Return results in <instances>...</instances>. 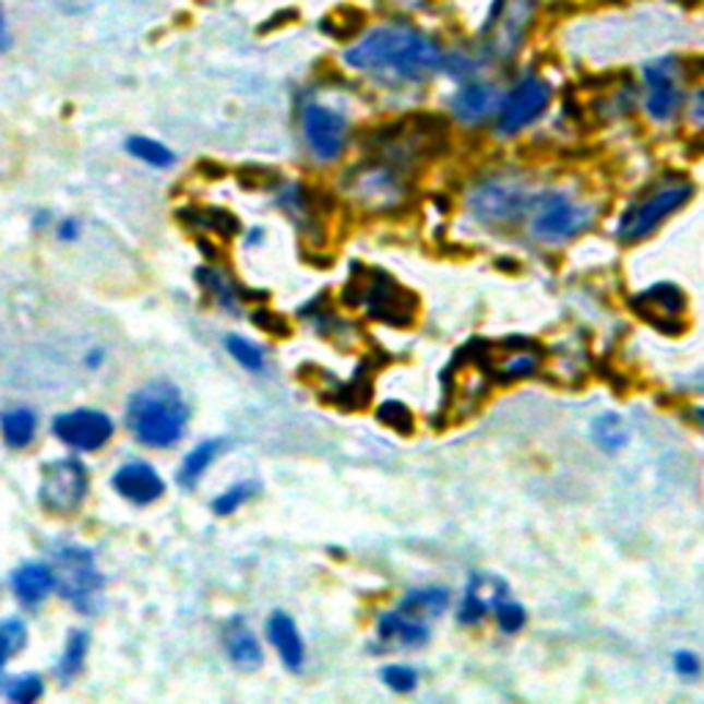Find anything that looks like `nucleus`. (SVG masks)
<instances>
[{"mask_svg": "<svg viewBox=\"0 0 704 704\" xmlns=\"http://www.w3.org/2000/svg\"><path fill=\"white\" fill-rule=\"evenodd\" d=\"M501 99H504V94L499 92V86H490V83L481 81H468L454 92L449 108H452L454 119L463 121V124H481L485 119L496 116Z\"/></svg>", "mask_w": 704, "mask_h": 704, "instance_id": "nucleus-18", "label": "nucleus"}, {"mask_svg": "<svg viewBox=\"0 0 704 704\" xmlns=\"http://www.w3.org/2000/svg\"><path fill=\"white\" fill-rule=\"evenodd\" d=\"M633 311L664 333H680L685 327V295L677 284H655L633 298Z\"/></svg>", "mask_w": 704, "mask_h": 704, "instance_id": "nucleus-12", "label": "nucleus"}, {"mask_svg": "<svg viewBox=\"0 0 704 704\" xmlns=\"http://www.w3.org/2000/svg\"><path fill=\"white\" fill-rule=\"evenodd\" d=\"M0 691L7 693L9 702L31 704L45 693V682H41L39 675H23V677H12V680H3V688H0Z\"/></svg>", "mask_w": 704, "mask_h": 704, "instance_id": "nucleus-33", "label": "nucleus"}, {"mask_svg": "<svg viewBox=\"0 0 704 704\" xmlns=\"http://www.w3.org/2000/svg\"><path fill=\"white\" fill-rule=\"evenodd\" d=\"M470 213L487 226H506L521 220L532 210V195L517 179L490 177L470 193Z\"/></svg>", "mask_w": 704, "mask_h": 704, "instance_id": "nucleus-6", "label": "nucleus"}, {"mask_svg": "<svg viewBox=\"0 0 704 704\" xmlns=\"http://www.w3.org/2000/svg\"><path fill=\"white\" fill-rule=\"evenodd\" d=\"M77 235H81V226H77V220H72V218L61 220V226H58V240L72 242V240H77Z\"/></svg>", "mask_w": 704, "mask_h": 704, "instance_id": "nucleus-39", "label": "nucleus"}, {"mask_svg": "<svg viewBox=\"0 0 704 704\" xmlns=\"http://www.w3.org/2000/svg\"><path fill=\"white\" fill-rule=\"evenodd\" d=\"M534 372H537V358L526 356V353H517V356H512L510 361L504 363V369H501V380L532 378Z\"/></svg>", "mask_w": 704, "mask_h": 704, "instance_id": "nucleus-36", "label": "nucleus"}, {"mask_svg": "<svg viewBox=\"0 0 704 704\" xmlns=\"http://www.w3.org/2000/svg\"><path fill=\"white\" fill-rule=\"evenodd\" d=\"M693 199V184L688 179H664L653 190L636 199L619 218L617 237L622 242H639L653 235L666 218L680 213L682 206Z\"/></svg>", "mask_w": 704, "mask_h": 704, "instance_id": "nucleus-4", "label": "nucleus"}, {"mask_svg": "<svg viewBox=\"0 0 704 704\" xmlns=\"http://www.w3.org/2000/svg\"><path fill=\"white\" fill-rule=\"evenodd\" d=\"M550 86L537 75H528L501 99L496 110V132L501 138H512L539 119L550 105Z\"/></svg>", "mask_w": 704, "mask_h": 704, "instance_id": "nucleus-9", "label": "nucleus"}, {"mask_svg": "<svg viewBox=\"0 0 704 704\" xmlns=\"http://www.w3.org/2000/svg\"><path fill=\"white\" fill-rule=\"evenodd\" d=\"M124 150L130 152L135 160L146 163V166H152V168H171L174 163H177V155H174L166 144L155 141V138L132 135L124 141Z\"/></svg>", "mask_w": 704, "mask_h": 704, "instance_id": "nucleus-28", "label": "nucleus"}, {"mask_svg": "<svg viewBox=\"0 0 704 704\" xmlns=\"http://www.w3.org/2000/svg\"><path fill=\"white\" fill-rule=\"evenodd\" d=\"M267 639H270V644L275 647V653H278L281 664L287 666L289 671L303 669V660H306L303 639H300L298 624L293 622V617H289V613L275 611L273 617L267 619Z\"/></svg>", "mask_w": 704, "mask_h": 704, "instance_id": "nucleus-21", "label": "nucleus"}, {"mask_svg": "<svg viewBox=\"0 0 704 704\" xmlns=\"http://www.w3.org/2000/svg\"><path fill=\"white\" fill-rule=\"evenodd\" d=\"M88 496V468L75 457L52 460L41 470L39 501L47 512L72 515L83 506Z\"/></svg>", "mask_w": 704, "mask_h": 704, "instance_id": "nucleus-7", "label": "nucleus"}, {"mask_svg": "<svg viewBox=\"0 0 704 704\" xmlns=\"http://www.w3.org/2000/svg\"><path fill=\"white\" fill-rule=\"evenodd\" d=\"M532 235L545 242H564L578 237L592 226V206L578 204L561 190H548V193L532 199Z\"/></svg>", "mask_w": 704, "mask_h": 704, "instance_id": "nucleus-5", "label": "nucleus"}, {"mask_svg": "<svg viewBox=\"0 0 704 704\" xmlns=\"http://www.w3.org/2000/svg\"><path fill=\"white\" fill-rule=\"evenodd\" d=\"M344 63L363 75L391 83H425L443 67V50L413 25L389 23L363 34L344 50Z\"/></svg>", "mask_w": 704, "mask_h": 704, "instance_id": "nucleus-1", "label": "nucleus"}, {"mask_svg": "<svg viewBox=\"0 0 704 704\" xmlns=\"http://www.w3.org/2000/svg\"><path fill=\"white\" fill-rule=\"evenodd\" d=\"M124 421L141 446L166 452L177 446L188 432L190 405L177 385L168 380H155L132 391L124 407Z\"/></svg>", "mask_w": 704, "mask_h": 704, "instance_id": "nucleus-2", "label": "nucleus"}, {"mask_svg": "<svg viewBox=\"0 0 704 704\" xmlns=\"http://www.w3.org/2000/svg\"><path fill=\"white\" fill-rule=\"evenodd\" d=\"M224 449H226V441H220V438H210V441L199 443V446L182 460V465H179L177 470L179 485H182L184 490H193V487L199 485L201 476L206 474V468L215 463V457H218Z\"/></svg>", "mask_w": 704, "mask_h": 704, "instance_id": "nucleus-24", "label": "nucleus"}, {"mask_svg": "<svg viewBox=\"0 0 704 704\" xmlns=\"http://www.w3.org/2000/svg\"><path fill=\"white\" fill-rule=\"evenodd\" d=\"M644 81H647V99L644 108L647 116L655 121H669L680 110L682 88L680 77H677V61L666 58V61H655L644 67Z\"/></svg>", "mask_w": 704, "mask_h": 704, "instance_id": "nucleus-14", "label": "nucleus"}, {"mask_svg": "<svg viewBox=\"0 0 704 704\" xmlns=\"http://www.w3.org/2000/svg\"><path fill=\"white\" fill-rule=\"evenodd\" d=\"M259 496V481H237V485H231L229 490L220 492L218 499L213 501V512L215 515H231V512L240 510L242 504H248L251 499H256Z\"/></svg>", "mask_w": 704, "mask_h": 704, "instance_id": "nucleus-31", "label": "nucleus"}, {"mask_svg": "<svg viewBox=\"0 0 704 704\" xmlns=\"http://www.w3.org/2000/svg\"><path fill=\"white\" fill-rule=\"evenodd\" d=\"M693 416H696V421H699V425H702V427H704V407H699V410H696V413H693Z\"/></svg>", "mask_w": 704, "mask_h": 704, "instance_id": "nucleus-43", "label": "nucleus"}, {"mask_svg": "<svg viewBox=\"0 0 704 704\" xmlns=\"http://www.w3.org/2000/svg\"><path fill=\"white\" fill-rule=\"evenodd\" d=\"M534 0H496L485 31V50L492 58H510L521 50L526 31L534 20Z\"/></svg>", "mask_w": 704, "mask_h": 704, "instance_id": "nucleus-8", "label": "nucleus"}, {"mask_svg": "<svg viewBox=\"0 0 704 704\" xmlns=\"http://www.w3.org/2000/svg\"><path fill=\"white\" fill-rule=\"evenodd\" d=\"M347 188L353 199L369 206H391L405 193L399 174L385 163H369V166L358 168L356 174H349Z\"/></svg>", "mask_w": 704, "mask_h": 704, "instance_id": "nucleus-15", "label": "nucleus"}, {"mask_svg": "<svg viewBox=\"0 0 704 704\" xmlns=\"http://www.w3.org/2000/svg\"><path fill=\"white\" fill-rule=\"evenodd\" d=\"M399 418H410V410H407V407H402L399 402H389L385 407H380V421L396 427L399 432H410V427H407L405 421H399Z\"/></svg>", "mask_w": 704, "mask_h": 704, "instance_id": "nucleus-37", "label": "nucleus"}, {"mask_svg": "<svg viewBox=\"0 0 704 704\" xmlns=\"http://www.w3.org/2000/svg\"><path fill=\"white\" fill-rule=\"evenodd\" d=\"M52 589H56V573H52V564H45V561H25L12 573V592L23 606H39Z\"/></svg>", "mask_w": 704, "mask_h": 704, "instance_id": "nucleus-19", "label": "nucleus"}, {"mask_svg": "<svg viewBox=\"0 0 704 704\" xmlns=\"http://www.w3.org/2000/svg\"><path fill=\"white\" fill-rule=\"evenodd\" d=\"M504 600H510V586H506L504 578L487 573L470 575L468 586H465L463 606H460V622L479 624L487 611H496Z\"/></svg>", "mask_w": 704, "mask_h": 704, "instance_id": "nucleus-17", "label": "nucleus"}, {"mask_svg": "<svg viewBox=\"0 0 704 704\" xmlns=\"http://www.w3.org/2000/svg\"><path fill=\"white\" fill-rule=\"evenodd\" d=\"M691 116L699 121V124H704V92H699L696 99H693Z\"/></svg>", "mask_w": 704, "mask_h": 704, "instance_id": "nucleus-40", "label": "nucleus"}, {"mask_svg": "<svg viewBox=\"0 0 704 704\" xmlns=\"http://www.w3.org/2000/svg\"><path fill=\"white\" fill-rule=\"evenodd\" d=\"M378 639L389 649H416L427 644L430 628L421 619H413L402 611L383 613L378 622Z\"/></svg>", "mask_w": 704, "mask_h": 704, "instance_id": "nucleus-20", "label": "nucleus"}, {"mask_svg": "<svg viewBox=\"0 0 704 704\" xmlns=\"http://www.w3.org/2000/svg\"><path fill=\"white\" fill-rule=\"evenodd\" d=\"M224 647L229 653V660L240 671H256L262 666L264 655L259 647V639L253 636V630L242 617L229 619L224 624Z\"/></svg>", "mask_w": 704, "mask_h": 704, "instance_id": "nucleus-22", "label": "nucleus"}, {"mask_svg": "<svg viewBox=\"0 0 704 704\" xmlns=\"http://www.w3.org/2000/svg\"><path fill=\"white\" fill-rule=\"evenodd\" d=\"M449 608V592L443 586H427V589L407 592L399 600V611L413 619H435Z\"/></svg>", "mask_w": 704, "mask_h": 704, "instance_id": "nucleus-25", "label": "nucleus"}, {"mask_svg": "<svg viewBox=\"0 0 704 704\" xmlns=\"http://www.w3.org/2000/svg\"><path fill=\"white\" fill-rule=\"evenodd\" d=\"M226 353H229L242 369H248V372L253 374L264 372V353L256 347V344L248 342V338L226 336Z\"/></svg>", "mask_w": 704, "mask_h": 704, "instance_id": "nucleus-32", "label": "nucleus"}, {"mask_svg": "<svg viewBox=\"0 0 704 704\" xmlns=\"http://www.w3.org/2000/svg\"><path fill=\"white\" fill-rule=\"evenodd\" d=\"M110 485H114V490L132 506L155 504V501L163 499V492H166L163 476L157 474L150 463H141V460L121 465L114 474Z\"/></svg>", "mask_w": 704, "mask_h": 704, "instance_id": "nucleus-16", "label": "nucleus"}, {"mask_svg": "<svg viewBox=\"0 0 704 704\" xmlns=\"http://www.w3.org/2000/svg\"><path fill=\"white\" fill-rule=\"evenodd\" d=\"M380 677H383L385 685H389L391 691H396V693L413 691V688H416V682H418L416 669H410V666H399V664L385 666V669L380 671Z\"/></svg>", "mask_w": 704, "mask_h": 704, "instance_id": "nucleus-34", "label": "nucleus"}, {"mask_svg": "<svg viewBox=\"0 0 704 704\" xmlns=\"http://www.w3.org/2000/svg\"><path fill=\"white\" fill-rule=\"evenodd\" d=\"M52 435L67 443L75 452H99L114 438V421L108 413L94 410V407H77L56 416L52 421Z\"/></svg>", "mask_w": 704, "mask_h": 704, "instance_id": "nucleus-10", "label": "nucleus"}, {"mask_svg": "<svg viewBox=\"0 0 704 704\" xmlns=\"http://www.w3.org/2000/svg\"><path fill=\"white\" fill-rule=\"evenodd\" d=\"M36 413L28 407H12L0 413V435L9 449H28L36 438Z\"/></svg>", "mask_w": 704, "mask_h": 704, "instance_id": "nucleus-23", "label": "nucleus"}, {"mask_svg": "<svg viewBox=\"0 0 704 704\" xmlns=\"http://www.w3.org/2000/svg\"><path fill=\"white\" fill-rule=\"evenodd\" d=\"M88 647H92V636H88L86 630H75V633H69L67 644L61 649V658L56 664V677L61 682H72L77 675L83 671L88 658Z\"/></svg>", "mask_w": 704, "mask_h": 704, "instance_id": "nucleus-26", "label": "nucleus"}, {"mask_svg": "<svg viewBox=\"0 0 704 704\" xmlns=\"http://www.w3.org/2000/svg\"><path fill=\"white\" fill-rule=\"evenodd\" d=\"M52 573H56V589L63 600L83 613H94L103 602L105 575L94 553L83 545H61L52 553Z\"/></svg>", "mask_w": 704, "mask_h": 704, "instance_id": "nucleus-3", "label": "nucleus"}, {"mask_svg": "<svg viewBox=\"0 0 704 704\" xmlns=\"http://www.w3.org/2000/svg\"><path fill=\"white\" fill-rule=\"evenodd\" d=\"M103 349H94V353H92V358H86V363H88V367H99V363H103Z\"/></svg>", "mask_w": 704, "mask_h": 704, "instance_id": "nucleus-42", "label": "nucleus"}, {"mask_svg": "<svg viewBox=\"0 0 704 704\" xmlns=\"http://www.w3.org/2000/svg\"><path fill=\"white\" fill-rule=\"evenodd\" d=\"M9 41V31H7V12H3V7H0V50L7 47Z\"/></svg>", "mask_w": 704, "mask_h": 704, "instance_id": "nucleus-41", "label": "nucleus"}, {"mask_svg": "<svg viewBox=\"0 0 704 704\" xmlns=\"http://www.w3.org/2000/svg\"><path fill=\"white\" fill-rule=\"evenodd\" d=\"M592 441H595L602 452L613 454L628 446L630 430L617 413H606V416L595 418V425H592Z\"/></svg>", "mask_w": 704, "mask_h": 704, "instance_id": "nucleus-27", "label": "nucleus"}, {"mask_svg": "<svg viewBox=\"0 0 704 704\" xmlns=\"http://www.w3.org/2000/svg\"><path fill=\"white\" fill-rule=\"evenodd\" d=\"M496 622L504 633H517L526 624V608L517 606V602L504 600L499 608H496Z\"/></svg>", "mask_w": 704, "mask_h": 704, "instance_id": "nucleus-35", "label": "nucleus"}, {"mask_svg": "<svg viewBox=\"0 0 704 704\" xmlns=\"http://www.w3.org/2000/svg\"><path fill=\"white\" fill-rule=\"evenodd\" d=\"M28 644V624L23 619H7L0 622V688H3V671H7L12 655Z\"/></svg>", "mask_w": 704, "mask_h": 704, "instance_id": "nucleus-29", "label": "nucleus"}, {"mask_svg": "<svg viewBox=\"0 0 704 704\" xmlns=\"http://www.w3.org/2000/svg\"><path fill=\"white\" fill-rule=\"evenodd\" d=\"M675 669L680 677H699L702 666H699V658L693 653H677L675 655Z\"/></svg>", "mask_w": 704, "mask_h": 704, "instance_id": "nucleus-38", "label": "nucleus"}, {"mask_svg": "<svg viewBox=\"0 0 704 704\" xmlns=\"http://www.w3.org/2000/svg\"><path fill=\"white\" fill-rule=\"evenodd\" d=\"M195 278L201 281V287L206 289V293L213 295L215 303L220 306V309L226 311H237V287L231 284L229 278H226L220 270H213V267H201L195 270Z\"/></svg>", "mask_w": 704, "mask_h": 704, "instance_id": "nucleus-30", "label": "nucleus"}, {"mask_svg": "<svg viewBox=\"0 0 704 704\" xmlns=\"http://www.w3.org/2000/svg\"><path fill=\"white\" fill-rule=\"evenodd\" d=\"M303 138L311 155L322 163L338 160L347 144V119L327 105H306Z\"/></svg>", "mask_w": 704, "mask_h": 704, "instance_id": "nucleus-11", "label": "nucleus"}, {"mask_svg": "<svg viewBox=\"0 0 704 704\" xmlns=\"http://www.w3.org/2000/svg\"><path fill=\"white\" fill-rule=\"evenodd\" d=\"M374 278L369 281L367 289H363V300H367V309L374 320L389 322V325H410L413 314H416V300H413L410 293L391 281V275L385 273H372Z\"/></svg>", "mask_w": 704, "mask_h": 704, "instance_id": "nucleus-13", "label": "nucleus"}]
</instances>
